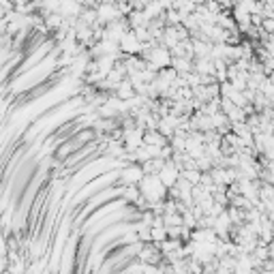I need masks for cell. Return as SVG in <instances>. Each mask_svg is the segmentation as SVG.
I'll return each instance as SVG.
<instances>
[{"label":"cell","mask_w":274,"mask_h":274,"mask_svg":"<svg viewBox=\"0 0 274 274\" xmlns=\"http://www.w3.org/2000/svg\"><path fill=\"white\" fill-rule=\"evenodd\" d=\"M144 167L139 163H129L127 167L120 169V182L122 187H127V184H139L144 178Z\"/></svg>","instance_id":"cell-4"},{"label":"cell","mask_w":274,"mask_h":274,"mask_svg":"<svg viewBox=\"0 0 274 274\" xmlns=\"http://www.w3.org/2000/svg\"><path fill=\"white\" fill-rule=\"evenodd\" d=\"M144 48H146V43H142V41L137 39V34L133 32V30L125 32V37L120 39V51H125L127 56H137V54H142Z\"/></svg>","instance_id":"cell-3"},{"label":"cell","mask_w":274,"mask_h":274,"mask_svg":"<svg viewBox=\"0 0 274 274\" xmlns=\"http://www.w3.org/2000/svg\"><path fill=\"white\" fill-rule=\"evenodd\" d=\"M45 26H48V28H63L64 26V15L63 13H48L45 15Z\"/></svg>","instance_id":"cell-12"},{"label":"cell","mask_w":274,"mask_h":274,"mask_svg":"<svg viewBox=\"0 0 274 274\" xmlns=\"http://www.w3.org/2000/svg\"><path fill=\"white\" fill-rule=\"evenodd\" d=\"M201 174H204V172H199L197 167H187V169H182V172H180V176H182V178H187L191 184H199L201 182Z\"/></svg>","instance_id":"cell-13"},{"label":"cell","mask_w":274,"mask_h":274,"mask_svg":"<svg viewBox=\"0 0 274 274\" xmlns=\"http://www.w3.org/2000/svg\"><path fill=\"white\" fill-rule=\"evenodd\" d=\"M116 97L120 101H131V99H135V97H137L135 86L131 84V80H129V77H125V80H122L120 84L116 86Z\"/></svg>","instance_id":"cell-8"},{"label":"cell","mask_w":274,"mask_h":274,"mask_svg":"<svg viewBox=\"0 0 274 274\" xmlns=\"http://www.w3.org/2000/svg\"><path fill=\"white\" fill-rule=\"evenodd\" d=\"M159 178H161V182H163L165 187H167V191H169V189H172L174 184L180 180V167L172 161V159H169V161H165L161 174H159Z\"/></svg>","instance_id":"cell-5"},{"label":"cell","mask_w":274,"mask_h":274,"mask_svg":"<svg viewBox=\"0 0 274 274\" xmlns=\"http://www.w3.org/2000/svg\"><path fill=\"white\" fill-rule=\"evenodd\" d=\"M137 187H139V191H142V197L146 199L150 206L157 204V201H163L165 195H167V187L161 182L159 176H148L146 174Z\"/></svg>","instance_id":"cell-1"},{"label":"cell","mask_w":274,"mask_h":274,"mask_svg":"<svg viewBox=\"0 0 274 274\" xmlns=\"http://www.w3.org/2000/svg\"><path fill=\"white\" fill-rule=\"evenodd\" d=\"M97 15H99V24H110L122 17V9H120V4L112 2V0H103L99 7H97Z\"/></svg>","instance_id":"cell-2"},{"label":"cell","mask_w":274,"mask_h":274,"mask_svg":"<svg viewBox=\"0 0 274 274\" xmlns=\"http://www.w3.org/2000/svg\"><path fill=\"white\" fill-rule=\"evenodd\" d=\"M169 66H172L178 75H187V73L193 71V60L184 58V56H172V64Z\"/></svg>","instance_id":"cell-9"},{"label":"cell","mask_w":274,"mask_h":274,"mask_svg":"<svg viewBox=\"0 0 274 274\" xmlns=\"http://www.w3.org/2000/svg\"><path fill=\"white\" fill-rule=\"evenodd\" d=\"M163 165H165V159L154 157V159H150V161L144 163L142 167H144V174H148V176H159V174H161V169H163Z\"/></svg>","instance_id":"cell-11"},{"label":"cell","mask_w":274,"mask_h":274,"mask_svg":"<svg viewBox=\"0 0 274 274\" xmlns=\"http://www.w3.org/2000/svg\"><path fill=\"white\" fill-rule=\"evenodd\" d=\"M272 39H274V34H272Z\"/></svg>","instance_id":"cell-15"},{"label":"cell","mask_w":274,"mask_h":274,"mask_svg":"<svg viewBox=\"0 0 274 274\" xmlns=\"http://www.w3.org/2000/svg\"><path fill=\"white\" fill-rule=\"evenodd\" d=\"M150 234H152V242H163V240H167V227L165 225H159V227H152V231H150Z\"/></svg>","instance_id":"cell-14"},{"label":"cell","mask_w":274,"mask_h":274,"mask_svg":"<svg viewBox=\"0 0 274 274\" xmlns=\"http://www.w3.org/2000/svg\"><path fill=\"white\" fill-rule=\"evenodd\" d=\"M161 257H163V253H161V249H159L157 242H154V244L146 242V244L142 246V251H139V259H142V263H161Z\"/></svg>","instance_id":"cell-6"},{"label":"cell","mask_w":274,"mask_h":274,"mask_svg":"<svg viewBox=\"0 0 274 274\" xmlns=\"http://www.w3.org/2000/svg\"><path fill=\"white\" fill-rule=\"evenodd\" d=\"M144 144L148 146H154V148H165L169 144V139L163 135L159 129H150V131L144 133Z\"/></svg>","instance_id":"cell-7"},{"label":"cell","mask_w":274,"mask_h":274,"mask_svg":"<svg viewBox=\"0 0 274 274\" xmlns=\"http://www.w3.org/2000/svg\"><path fill=\"white\" fill-rule=\"evenodd\" d=\"M193 71L199 75H214V58H195Z\"/></svg>","instance_id":"cell-10"}]
</instances>
